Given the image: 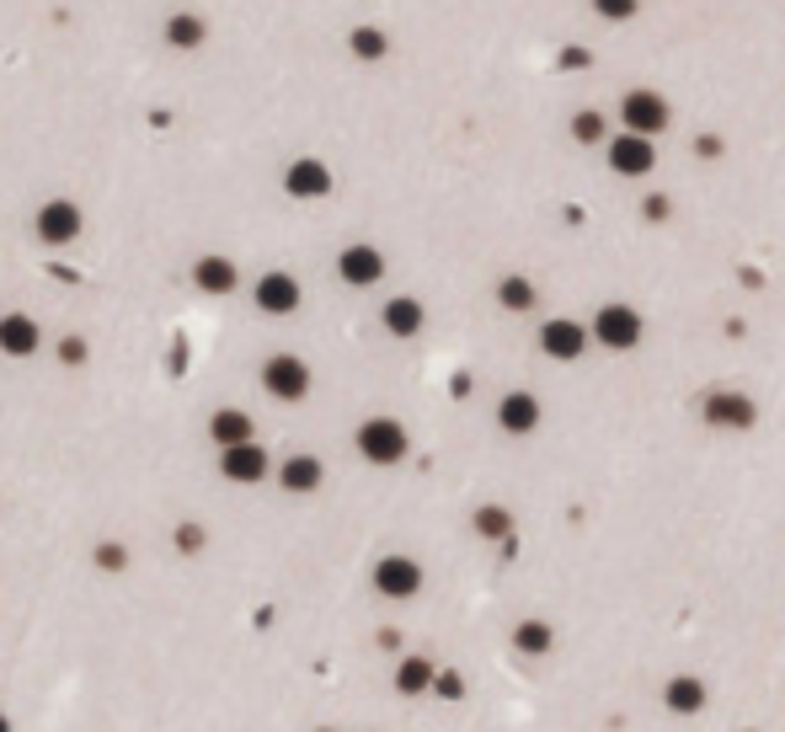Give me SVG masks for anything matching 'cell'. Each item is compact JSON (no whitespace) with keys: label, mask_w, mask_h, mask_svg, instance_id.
Wrapping results in <instances>:
<instances>
[{"label":"cell","mask_w":785,"mask_h":732,"mask_svg":"<svg viewBox=\"0 0 785 732\" xmlns=\"http://www.w3.org/2000/svg\"><path fill=\"white\" fill-rule=\"evenodd\" d=\"M550 647H556L550 620H519V626H513V652H524V657H550Z\"/></svg>","instance_id":"obj_22"},{"label":"cell","mask_w":785,"mask_h":732,"mask_svg":"<svg viewBox=\"0 0 785 732\" xmlns=\"http://www.w3.org/2000/svg\"><path fill=\"white\" fill-rule=\"evenodd\" d=\"M641 214H647V219H668V199H658V193H652V199L641 204Z\"/></svg>","instance_id":"obj_33"},{"label":"cell","mask_w":785,"mask_h":732,"mask_svg":"<svg viewBox=\"0 0 785 732\" xmlns=\"http://www.w3.org/2000/svg\"><path fill=\"white\" fill-rule=\"evenodd\" d=\"M701 417L710 423V428H727V433H748L753 423H759V407H753V396H743V391H710L705 396Z\"/></svg>","instance_id":"obj_6"},{"label":"cell","mask_w":785,"mask_h":732,"mask_svg":"<svg viewBox=\"0 0 785 732\" xmlns=\"http://www.w3.org/2000/svg\"><path fill=\"white\" fill-rule=\"evenodd\" d=\"M43 348V326L27 311H5L0 316V353L5 359H33Z\"/></svg>","instance_id":"obj_14"},{"label":"cell","mask_w":785,"mask_h":732,"mask_svg":"<svg viewBox=\"0 0 785 732\" xmlns=\"http://www.w3.org/2000/svg\"><path fill=\"white\" fill-rule=\"evenodd\" d=\"M251 412H241V407H219L214 417H208V439L219 449H236V444H251Z\"/></svg>","instance_id":"obj_19"},{"label":"cell","mask_w":785,"mask_h":732,"mask_svg":"<svg viewBox=\"0 0 785 732\" xmlns=\"http://www.w3.org/2000/svg\"><path fill=\"white\" fill-rule=\"evenodd\" d=\"M588 342H593V331L572 316H550V322L539 326V353L545 359H556V364H578L582 353H588Z\"/></svg>","instance_id":"obj_5"},{"label":"cell","mask_w":785,"mask_h":732,"mask_svg":"<svg viewBox=\"0 0 785 732\" xmlns=\"http://www.w3.org/2000/svg\"><path fill=\"white\" fill-rule=\"evenodd\" d=\"M379 322H385L390 337H417L422 322H428V311H422V300H412V294H396V300H385Z\"/></svg>","instance_id":"obj_20"},{"label":"cell","mask_w":785,"mask_h":732,"mask_svg":"<svg viewBox=\"0 0 785 732\" xmlns=\"http://www.w3.org/2000/svg\"><path fill=\"white\" fill-rule=\"evenodd\" d=\"M204 38H208V22L198 11H177V16L166 22V43H171V48H204Z\"/></svg>","instance_id":"obj_23"},{"label":"cell","mask_w":785,"mask_h":732,"mask_svg":"<svg viewBox=\"0 0 785 732\" xmlns=\"http://www.w3.org/2000/svg\"><path fill=\"white\" fill-rule=\"evenodd\" d=\"M96 567H102V572H124L128 567V551H124V545H96Z\"/></svg>","instance_id":"obj_30"},{"label":"cell","mask_w":785,"mask_h":732,"mask_svg":"<svg viewBox=\"0 0 785 732\" xmlns=\"http://www.w3.org/2000/svg\"><path fill=\"white\" fill-rule=\"evenodd\" d=\"M177 545H182V551H198V545H204V529H198V525H182V529H177Z\"/></svg>","instance_id":"obj_32"},{"label":"cell","mask_w":785,"mask_h":732,"mask_svg":"<svg viewBox=\"0 0 785 732\" xmlns=\"http://www.w3.org/2000/svg\"><path fill=\"white\" fill-rule=\"evenodd\" d=\"M593 11L610 16V22H630V16L641 11V0H593Z\"/></svg>","instance_id":"obj_28"},{"label":"cell","mask_w":785,"mask_h":732,"mask_svg":"<svg viewBox=\"0 0 785 732\" xmlns=\"http://www.w3.org/2000/svg\"><path fill=\"white\" fill-rule=\"evenodd\" d=\"M497 305H502V311H513V316L535 311V284H530L524 273H508V279L497 284Z\"/></svg>","instance_id":"obj_24"},{"label":"cell","mask_w":785,"mask_h":732,"mask_svg":"<svg viewBox=\"0 0 785 732\" xmlns=\"http://www.w3.org/2000/svg\"><path fill=\"white\" fill-rule=\"evenodd\" d=\"M193 284L204 289V294H230V289L241 284V273H236L230 257H198L193 262Z\"/></svg>","instance_id":"obj_21"},{"label":"cell","mask_w":785,"mask_h":732,"mask_svg":"<svg viewBox=\"0 0 785 732\" xmlns=\"http://www.w3.org/2000/svg\"><path fill=\"white\" fill-rule=\"evenodd\" d=\"M374 594L379 599H417L422 594V567L412 556H379L374 562Z\"/></svg>","instance_id":"obj_10"},{"label":"cell","mask_w":785,"mask_h":732,"mask_svg":"<svg viewBox=\"0 0 785 732\" xmlns=\"http://www.w3.org/2000/svg\"><path fill=\"white\" fill-rule=\"evenodd\" d=\"M572 139H578V145H610L615 134H610V119H604V113L582 108V113H572Z\"/></svg>","instance_id":"obj_26"},{"label":"cell","mask_w":785,"mask_h":732,"mask_svg":"<svg viewBox=\"0 0 785 732\" xmlns=\"http://www.w3.org/2000/svg\"><path fill=\"white\" fill-rule=\"evenodd\" d=\"M497 428L513 433V439H530V433L539 428V396H530V391H508V396L497 402Z\"/></svg>","instance_id":"obj_15"},{"label":"cell","mask_w":785,"mask_h":732,"mask_svg":"<svg viewBox=\"0 0 785 732\" xmlns=\"http://www.w3.org/2000/svg\"><path fill=\"white\" fill-rule=\"evenodd\" d=\"M251 300H257V311H262V316H294V311H299V300H305V289H299L294 273L273 268V273H262V279H257Z\"/></svg>","instance_id":"obj_9"},{"label":"cell","mask_w":785,"mask_h":732,"mask_svg":"<svg viewBox=\"0 0 785 732\" xmlns=\"http://www.w3.org/2000/svg\"><path fill=\"white\" fill-rule=\"evenodd\" d=\"M433 685H439V663H433V657L407 652V657L396 663V695H433Z\"/></svg>","instance_id":"obj_18"},{"label":"cell","mask_w":785,"mask_h":732,"mask_svg":"<svg viewBox=\"0 0 785 732\" xmlns=\"http://www.w3.org/2000/svg\"><path fill=\"white\" fill-rule=\"evenodd\" d=\"M476 534L481 540H513V514L508 508H497V503H487V508H476Z\"/></svg>","instance_id":"obj_27"},{"label":"cell","mask_w":785,"mask_h":732,"mask_svg":"<svg viewBox=\"0 0 785 732\" xmlns=\"http://www.w3.org/2000/svg\"><path fill=\"white\" fill-rule=\"evenodd\" d=\"M353 444H359V454H364L369 465H401L412 439H407V428H401L396 417H364L359 433H353Z\"/></svg>","instance_id":"obj_1"},{"label":"cell","mask_w":785,"mask_h":732,"mask_svg":"<svg viewBox=\"0 0 785 732\" xmlns=\"http://www.w3.org/2000/svg\"><path fill=\"white\" fill-rule=\"evenodd\" d=\"M433 695H439V700H459V695H465V679H459L455 668H439V685H433Z\"/></svg>","instance_id":"obj_29"},{"label":"cell","mask_w":785,"mask_h":732,"mask_svg":"<svg viewBox=\"0 0 785 732\" xmlns=\"http://www.w3.org/2000/svg\"><path fill=\"white\" fill-rule=\"evenodd\" d=\"M284 193L289 199H327L331 193V166L321 161V156H299V161H289V171H284Z\"/></svg>","instance_id":"obj_13"},{"label":"cell","mask_w":785,"mask_h":732,"mask_svg":"<svg viewBox=\"0 0 785 732\" xmlns=\"http://www.w3.org/2000/svg\"><path fill=\"white\" fill-rule=\"evenodd\" d=\"M59 359H65V364H81V359H86V342H81V337H65V342H59Z\"/></svg>","instance_id":"obj_31"},{"label":"cell","mask_w":785,"mask_h":732,"mask_svg":"<svg viewBox=\"0 0 785 732\" xmlns=\"http://www.w3.org/2000/svg\"><path fill=\"white\" fill-rule=\"evenodd\" d=\"M604 156H610V171H621V177H652V166H658V139H641V134H615L610 145H604Z\"/></svg>","instance_id":"obj_7"},{"label":"cell","mask_w":785,"mask_h":732,"mask_svg":"<svg viewBox=\"0 0 785 732\" xmlns=\"http://www.w3.org/2000/svg\"><path fill=\"white\" fill-rule=\"evenodd\" d=\"M321 732H327V728H321Z\"/></svg>","instance_id":"obj_35"},{"label":"cell","mask_w":785,"mask_h":732,"mask_svg":"<svg viewBox=\"0 0 785 732\" xmlns=\"http://www.w3.org/2000/svg\"><path fill=\"white\" fill-rule=\"evenodd\" d=\"M348 48H353V59H364V65H374V59H385L390 54V38H385V27H353L348 33Z\"/></svg>","instance_id":"obj_25"},{"label":"cell","mask_w":785,"mask_h":732,"mask_svg":"<svg viewBox=\"0 0 785 732\" xmlns=\"http://www.w3.org/2000/svg\"><path fill=\"white\" fill-rule=\"evenodd\" d=\"M262 391H268L273 402H305V396H310V364H305L299 353H273V359L262 364Z\"/></svg>","instance_id":"obj_4"},{"label":"cell","mask_w":785,"mask_h":732,"mask_svg":"<svg viewBox=\"0 0 785 732\" xmlns=\"http://www.w3.org/2000/svg\"><path fill=\"white\" fill-rule=\"evenodd\" d=\"M337 279L348 289H374L385 279V251L369 241H353L342 246V257H337Z\"/></svg>","instance_id":"obj_8"},{"label":"cell","mask_w":785,"mask_h":732,"mask_svg":"<svg viewBox=\"0 0 785 732\" xmlns=\"http://www.w3.org/2000/svg\"><path fill=\"white\" fill-rule=\"evenodd\" d=\"M705 679H695V674H673L668 685H662V706L673 711V717H701L705 711Z\"/></svg>","instance_id":"obj_17"},{"label":"cell","mask_w":785,"mask_h":732,"mask_svg":"<svg viewBox=\"0 0 785 732\" xmlns=\"http://www.w3.org/2000/svg\"><path fill=\"white\" fill-rule=\"evenodd\" d=\"M588 331H593V342H599V348H610V353H630V348L647 337V322H641V311H636V305H621V300H615V305H599V316H593Z\"/></svg>","instance_id":"obj_2"},{"label":"cell","mask_w":785,"mask_h":732,"mask_svg":"<svg viewBox=\"0 0 785 732\" xmlns=\"http://www.w3.org/2000/svg\"><path fill=\"white\" fill-rule=\"evenodd\" d=\"M621 123H625V134L658 139L662 128L673 123V108H668V97H662V91L636 86V91H625V97H621Z\"/></svg>","instance_id":"obj_3"},{"label":"cell","mask_w":785,"mask_h":732,"mask_svg":"<svg viewBox=\"0 0 785 732\" xmlns=\"http://www.w3.org/2000/svg\"><path fill=\"white\" fill-rule=\"evenodd\" d=\"M0 732H11V722H5V717H0Z\"/></svg>","instance_id":"obj_34"},{"label":"cell","mask_w":785,"mask_h":732,"mask_svg":"<svg viewBox=\"0 0 785 732\" xmlns=\"http://www.w3.org/2000/svg\"><path fill=\"white\" fill-rule=\"evenodd\" d=\"M321 482H327V465H321L316 454H289V460L278 465V487L294 492V497H310Z\"/></svg>","instance_id":"obj_16"},{"label":"cell","mask_w":785,"mask_h":732,"mask_svg":"<svg viewBox=\"0 0 785 732\" xmlns=\"http://www.w3.org/2000/svg\"><path fill=\"white\" fill-rule=\"evenodd\" d=\"M268 471H273V460H268V449L257 444H236V449H219V476L225 482H236V487H257V482H268Z\"/></svg>","instance_id":"obj_11"},{"label":"cell","mask_w":785,"mask_h":732,"mask_svg":"<svg viewBox=\"0 0 785 732\" xmlns=\"http://www.w3.org/2000/svg\"><path fill=\"white\" fill-rule=\"evenodd\" d=\"M81 209L70 204V199H48V204L33 214V230H38L43 246H70L76 236H81Z\"/></svg>","instance_id":"obj_12"}]
</instances>
